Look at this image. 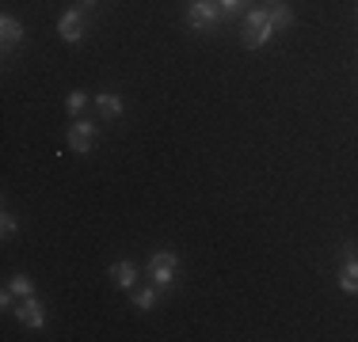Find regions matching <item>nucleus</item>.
<instances>
[{
    "instance_id": "obj_1",
    "label": "nucleus",
    "mask_w": 358,
    "mask_h": 342,
    "mask_svg": "<svg viewBox=\"0 0 358 342\" xmlns=\"http://www.w3.org/2000/svg\"><path fill=\"white\" fill-rule=\"evenodd\" d=\"M275 23L267 20V8H248L244 12V27H241V42L248 50H259V46H267L271 38H275Z\"/></svg>"
},
{
    "instance_id": "obj_2",
    "label": "nucleus",
    "mask_w": 358,
    "mask_h": 342,
    "mask_svg": "<svg viewBox=\"0 0 358 342\" xmlns=\"http://www.w3.org/2000/svg\"><path fill=\"white\" fill-rule=\"evenodd\" d=\"M221 23H225V15H221L217 0H191V4H187V27L191 31L214 34Z\"/></svg>"
},
{
    "instance_id": "obj_3",
    "label": "nucleus",
    "mask_w": 358,
    "mask_h": 342,
    "mask_svg": "<svg viewBox=\"0 0 358 342\" xmlns=\"http://www.w3.org/2000/svg\"><path fill=\"white\" fill-rule=\"evenodd\" d=\"M88 31H92V20H88V12H84L80 4L65 8V12L57 15V34H62V38L69 42V46L84 42V38H88Z\"/></svg>"
},
{
    "instance_id": "obj_4",
    "label": "nucleus",
    "mask_w": 358,
    "mask_h": 342,
    "mask_svg": "<svg viewBox=\"0 0 358 342\" xmlns=\"http://www.w3.org/2000/svg\"><path fill=\"white\" fill-rule=\"evenodd\" d=\"M179 278V255L176 251H157L149 259V281L160 289H172Z\"/></svg>"
},
{
    "instance_id": "obj_5",
    "label": "nucleus",
    "mask_w": 358,
    "mask_h": 342,
    "mask_svg": "<svg viewBox=\"0 0 358 342\" xmlns=\"http://www.w3.org/2000/svg\"><path fill=\"white\" fill-rule=\"evenodd\" d=\"M96 137H99V126H96V122L73 118V122H69V133H65V141H69V152H80V156H88V152L96 149Z\"/></svg>"
},
{
    "instance_id": "obj_6",
    "label": "nucleus",
    "mask_w": 358,
    "mask_h": 342,
    "mask_svg": "<svg viewBox=\"0 0 358 342\" xmlns=\"http://www.w3.org/2000/svg\"><path fill=\"white\" fill-rule=\"evenodd\" d=\"M339 289L358 297V251L355 244H343V267H339Z\"/></svg>"
},
{
    "instance_id": "obj_7",
    "label": "nucleus",
    "mask_w": 358,
    "mask_h": 342,
    "mask_svg": "<svg viewBox=\"0 0 358 342\" xmlns=\"http://www.w3.org/2000/svg\"><path fill=\"white\" fill-rule=\"evenodd\" d=\"M15 315H20V323L23 327H42V323H46V308H42V301L38 297H23L20 304H15Z\"/></svg>"
},
{
    "instance_id": "obj_8",
    "label": "nucleus",
    "mask_w": 358,
    "mask_h": 342,
    "mask_svg": "<svg viewBox=\"0 0 358 342\" xmlns=\"http://www.w3.org/2000/svg\"><path fill=\"white\" fill-rule=\"evenodd\" d=\"M0 42H4V57L12 54L20 42H27V31H23V23L15 20V15H0Z\"/></svg>"
},
{
    "instance_id": "obj_9",
    "label": "nucleus",
    "mask_w": 358,
    "mask_h": 342,
    "mask_svg": "<svg viewBox=\"0 0 358 342\" xmlns=\"http://www.w3.org/2000/svg\"><path fill=\"white\" fill-rule=\"evenodd\" d=\"M122 110H126V103H122L118 91H99V96H96V114L103 118V122H118Z\"/></svg>"
},
{
    "instance_id": "obj_10",
    "label": "nucleus",
    "mask_w": 358,
    "mask_h": 342,
    "mask_svg": "<svg viewBox=\"0 0 358 342\" xmlns=\"http://www.w3.org/2000/svg\"><path fill=\"white\" fill-rule=\"evenodd\" d=\"M138 262H130V259H118L115 267H110V281H115L118 289H134L138 285Z\"/></svg>"
},
{
    "instance_id": "obj_11",
    "label": "nucleus",
    "mask_w": 358,
    "mask_h": 342,
    "mask_svg": "<svg viewBox=\"0 0 358 342\" xmlns=\"http://www.w3.org/2000/svg\"><path fill=\"white\" fill-rule=\"evenodd\" d=\"M263 8H267V20L275 23V31H286L289 23H294V8H289L286 0H267Z\"/></svg>"
},
{
    "instance_id": "obj_12",
    "label": "nucleus",
    "mask_w": 358,
    "mask_h": 342,
    "mask_svg": "<svg viewBox=\"0 0 358 342\" xmlns=\"http://www.w3.org/2000/svg\"><path fill=\"white\" fill-rule=\"evenodd\" d=\"M157 301H160V285H134V308L138 312H152L157 308Z\"/></svg>"
},
{
    "instance_id": "obj_13",
    "label": "nucleus",
    "mask_w": 358,
    "mask_h": 342,
    "mask_svg": "<svg viewBox=\"0 0 358 342\" xmlns=\"http://www.w3.org/2000/svg\"><path fill=\"white\" fill-rule=\"evenodd\" d=\"M8 289H12V293L20 297V301H23V297H35V281H31L27 274H12V281H8Z\"/></svg>"
},
{
    "instance_id": "obj_14",
    "label": "nucleus",
    "mask_w": 358,
    "mask_h": 342,
    "mask_svg": "<svg viewBox=\"0 0 358 342\" xmlns=\"http://www.w3.org/2000/svg\"><path fill=\"white\" fill-rule=\"evenodd\" d=\"M217 8H221V15H225V23H229V20H236V15L248 12L252 0H217Z\"/></svg>"
},
{
    "instance_id": "obj_15",
    "label": "nucleus",
    "mask_w": 358,
    "mask_h": 342,
    "mask_svg": "<svg viewBox=\"0 0 358 342\" xmlns=\"http://www.w3.org/2000/svg\"><path fill=\"white\" fill-rule=\"evenodd\" d=\"M88 96L84 91H69V99H65V110H69V118H84V110H88Z\"/></svg>"
},
{
    "instance_id": "obj_16",
    "label": "nucleus",
    "mask_w": 358,
    "mask_h": 342,
    "mask_svg": "<svg viewBox=\"0 0 358 342\" xmlns=\"http://www.w3.org/2000/svg\"><path fill=\"white\" fill-rule=\"evenodd\" d=\"M15 228H20V225H15V217H12V213H8V209H4V217H0V239H4V244H8V239L15 236Z\"/></svg>"
},
{
    "instance_id": "obj_17",
    "label": "nucleus",
    "mask_w": 358,
    "mask_h": 342,
    "mask_svg": "<svg viewBox=\"0 0 358 342\" xmlns=\"http://www.w3.org/2000/svg\"><path fill=\"white\" fill-rule=\"evenodd\" d=\"M76 4H80V8H84V12H92V8H96V4H99V0H76Z\"/></svg>"
}]
</instances>
